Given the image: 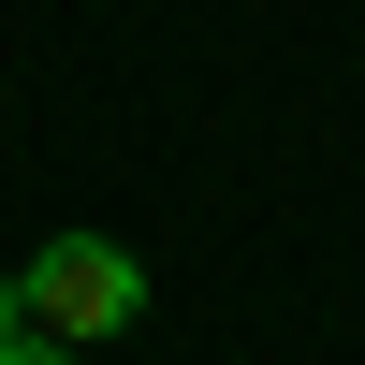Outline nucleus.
Here are the masks:
<instances>
[{"label":"nucleus","instance_id":"nucleus-1","mask_svg":"<svg viewBox=\"0 0 365 365\" xmlns=\"http://www.w3.org/2000/svg\"><path fill=\"white\" fill-rule=\"evenodd\" d=\"M29 322H44L58 351H103L146 322V263L117 249V234H44L29 249Z\"/></svg>","mask_w":365,"mask_h":365},{"label":"nucleus","instance_id":"nucleus-2","mask_svg":"<svg viewBox=\"0 0 365 365\" xmlns=\"http://www.w3.org/2000/svg\"><path fill=\"white\" fill-rule=\"evenodd\" d=\"M29 336H44V322H29V278H0V365H15Z\"/></svg>","mask_w":365,"mask_h":365},{"label":"nucleus","instance_id":"nucleus-3","mask_svg":"<svg viewBox=\"0 0 365 365\" xmlns=\"http://www.w3.org/2000/svg\"><path fill=\"white\" fill-rule=\"evenodd\" d=\"M15 365H88V351H58V336H29V351H15Z\"/></svg>","mask_w":365,"mask_h":365}]
</instances>
